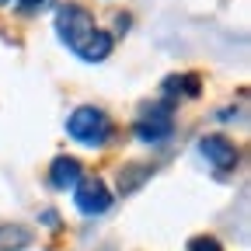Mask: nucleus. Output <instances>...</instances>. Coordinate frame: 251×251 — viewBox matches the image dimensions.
I'll return each instance as SVG.
<instances>
[{
  "mask_svg": "<svg viewBox=\"0 0 251 251\" xmlns=\"http://www.w3.org/2000/svg\"><path fill=\"white\" fill-rule=\"evenodd\" d=\"M94 31H98V25H94V14L84 4H59V11H56V35L63 39V46H67L74 56H80V49L91 42Z\"/></svg>",
  "mask_w": 251,
  "mask_h": 251,
  "instance_id": "nucleus-1",
  "label": "nucleus"
},
{
  "mask_svg": "<svg viewBox=\"0 0 251 251\" xmlns=\"http://www.w3.org/2000/svg\"><path fill=\"white\" fill-rule=\"evenodd\" d=\"M67 133L84 147H105L112 136V119L98 105H80L67 115Z\"/></svg>",
  "mask_w": 251,
  "mask_h": 251,
  "instance_id": "nucleus-2",
  "label": "nucleus"
},
{
  "mask_svg": "<svg viewBox=\"0 0 251 251\" xmlns=\"http://www.w3.org/2000/svg\"><path fill=\"white\" fill-rule=\"evenodd\" d=\"M133 133L143 140V143H161L175 133V122H171V105L168 101H157V105H147L136 122H133Z\"/></svg>",
  "mask_w": 251,
  "mask_h": 251,
  "instance_id": "nucleus-3",
  "label": "nucleus"
},
{
  "mask_svg": "<svg viewBox=\"0 0 251 251\" xmlns=\"http://www.w3.org/2000/svg\"><path fill=\"white\" fill-rule=\"evenodd\" d=\"M199 153L206 157V164H209L216 175H227V171H234V168H237V161H241V153H237L234 140L220 136V133L202 136V140H199Z\"/></svg>",
  "mask_w": 251,
  "mask_h": 251,
  "instance_id": "nucleus-4",
  "label": "nucleus"
},
{
  "mask_svg": "<svg viewBox=\"0 0 251 251\" xmlns=\"http://www.w3.org/2000/svg\"><path fill=\"white\" fill-rule=\"evenodd\" d=\"M74 206L84 213V216H101L108 213L112 206V192L101 178H80L77 188H74Z\"/></svg>",
  "mask_w": 251,
  "mask_h": 251,
  "instance_id": "nucleus-5",
  "label": "nucleus"
},
{
  "mask_svg": "<svg viewBox=\"0 0 251 251\" xmlns=\"http://www.w3.org/2000/svg\"><path fill=\"white\" fill-rule=\"evenodd\" d=\"M80 178H84V168H80L77 157H70V153H59L56 161L49 164V185L59 188V192H67V188L74 192Z\"/></svg>",
  "mask_w": 251,
  "mask_h": 251,
  "instance_id": "nucleus-6",
  "label": "nucleus"
},
{
  "mask_svg": "<svg viewBox=\"0 0 251 251\" xmlns=\"http://www.w3.org/2000/svg\"><path fill=\"white\" fill-rule=\"evenodd\" d=\"M31 241H35V234H31L28 227L0 224V251H25V248H31Z\"/></svg>",
  "mask_w": 251,
  "mask_h": 251,
  "instance_id": "nucleus-7",
  "label": "nucleus"
},
{
  "mask_svg": "<svg viewBox=\"0 0 251 251\" xmlns=\"http://www.w3.org/2000/svg\"><path fill=\"white\" fill-rule=\"evenodd\" d=\"M164 94H168V105L178 101V94H185V98H199V77L196 74H175L164 80Z\"/></svg>",
  "mask_w": 251,
  "mask_h": 251,
  "instance_id": "nucleus-8",
  "label": "nucleus"
},
{
  "mask_svg": "<svg viewBox=\"0 0 251 251\" xmlns=\"http://www.w3.org/2000/svg\"><path fill=\"white\" fill-rule=\"evenodd\" d=\"M112 46H115V39L108 35V31H94V35H91V42L80 49V59L84 63H101V59H108L112 56Z\"/></svg>",
  "mask_w": 251,
  "mask_h": 251,
  "instance_id": "nucleus-9",
  "label": "nucleus"
},
{
  "mask_svg": "<svg viewBox=\"0 0 251 251\" xmlns=\"http://www.w3.org/2000/svg\"><path fill=\"white\" fill-rule=\"evenodd\" d=\"M185 251H224V244H220L216 237H209V234H199V237L188 241V248H185Z\"/></svg>",
  "mask_w": 251,
  "mask_h": 251,
  "instance_id": "nucleus-10",
  "label": "nucleus"
},
{
  "mask_svg": "<svg viewBox=\"0 0 251 251\" xmlns=\"http://www.w3.org/2000/svg\"><path fill=\"white\" fill-rule=\"evenodd\" d=\"M14 4H18L25 14H35V11H46V7L52 4V0H14Z\"/></svg>",
  "mask_w": 251,
  "mask_h": 251,
  "instance_id": "nucleus-11",
  "label": "nucleus"
},
{
  "mask_svg": "<svg viewBox=\"0 0 251 251\" xmlns=\"http://www.w3.org/2000/svg\"><path fill=\"white\" fill-rule=\"evenodd\" d=\"M0 4H7V0H0Z\"/></svg>",
  "mask_w": 251,
  "mask_h": 251,
  "instance_id": "nucleus-12",
  "label": "nucleus"
}]
</instances>
